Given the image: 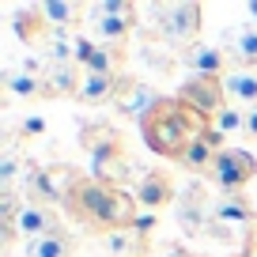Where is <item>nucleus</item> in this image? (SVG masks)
I'll return each instance as SVG.
<instances>
[{
  "label": "nucleus",
  "instance_id": "obj_17",
  "mask_svg": "<svg viewBox=\"0 0 257 257\" xmlns=\"http://www.w3.org/2000/svg\"><path fill=\"white\" fill-rule=\"evenodd\" d=\"M121 80H125V76L83 72V83H80L76 102H80V106H106V102H113V98H117V91H121Z\"/></svg>",
  "mask_w": 257,
  "mask_h": 257
},
{
  "label": "nucleus",
  "instance_id": "obj_6",
  "mask_svg": "<svg viewBox=\"0 0 257 257\" xmlns=\"http://www.w3.org/2000/svg\"><path fill=\"white\" fill-rule=\"evenodd\" d=\"M257 174V159L246 152V148H231L227 144L223 152L216 155V163H212V185H216L219 193H246V185L253 182Z\"/></svg>",
  "mask_w": 257,
  "mask_h": 257
},
{
  "label": "nucleus",
  "instance_id": "obj_23",
  "mask_svg": "<svg viewBox=\"0 0 257 257\" xmlns=\"http://www.w3.org/2000/svg\"><path fill=\"white\" fill-rule=\"evenodd\" d=\"M27 257H76V234L57 227V231L27 242Z\"/></svg>",
  "mask_w": 257,
  "mask_h": 257
},
{
  "label": "nucleus",
  "instance_id": "obj_13",
  "mask_svg": "<svg viewBox=\"0 0 257 257\" xmlns=\"http://www.w3.org/2000/svg\"><path fill=\"white\" fill-rule=\"evenodd\" d=\"M133 197H137L140 208L159 212V208H167V204L174 201V178H170L167 170H144V174L137 178Z\"/></svg>",
  "mask_w": 257,
  "mask_h": 257
},
{
  "label": "nucleus",
  "instance_id": "obj_29",
  "mask_svg": "<svg viewBox=\"0 0 257 257\" xmlns=\"http://www.w3.org/2000/svg\"><path fill=\"white\" fill-rule=\"evenodd\" d=\"M42 133H46V121L42 117H27L23 121V137H42Z\"/></svg>",
  "mask_w": 257,
  "mask_h": 257
},
{
  "label": "nucleus",
  "instance_id": "obj_27",
  "mask_svg": "<svg viewBox=\"0 0 257 257\" xmlns=\"http://www.w3.org/2000/svg\"><path fill=\"white\" fill-rule=\"evenodd\" d=\"M204 234L208 238H216V242H242V234L234 231V227H227V223H219L216 216L208 219V227H204Z\"/></svg>",
  "mask_w": 257,
  "mask_h": 257
},
{
  "label": "nucleus",
  "instance_id": "obj_33",
  "mask_svg": "<svg viewBox=\"0 0 257 257\" xmlns=\"http://www.w3.org/2000/svg\"><path fill=\"white\" fill-rule=\"evenodd\" d=\"M167 257H193V253H189V249H182V246H170Z\"/></svg>",
  "mask_w": 257,
  "mask_h": 257
},
{
  "label": "nucleus",
  "instance_id": "obj_2",
  "mask_svg": "<svg viewBox=\"0 0 257 257\" xmlns=\"http://www.w3.org/2000/svg\"><path fill=\"white\" fill-rule=\"evenodd\" d=\"M208 128H212V121L201 117L193 106H185L178 95H163L159 102L144 113L140 137H144V144L152 148L155 155H163V159H170V163H182V155L193 148V140H201Z\"/></svg>",
  "mask_w": 257,
  "mask_h": 257
},
{
  "label": "nucleus",
  "instance_id": "obj_30",
  "mask_svg": "<svg viewBox=\"0 0 257 257\" xmlns=\"http://www.w3.org/2000/svg\"><path fill=\"white\" fill-rule=\"evenodd\" d=\"M137 231L152 238V231H155V212H148V216H140V219H137Z\"/></svg>",
  "mask_w": 257,
  "mask_h": 257
},
{
  "label": "nucleus",
  "instance_id": "obj_20",
  "mask_svg": "<svg viewBox=\"0 0 257 257\" xmlns=\"http://www.w3.org/2000/svg\"><path fill=\"white\" fill-rule=\"evenodd\" d=\"M223 91H227V102L231 106L253 110L257 106V72L253 68H231V72L223 76Z\"/></svg>",
  "mask_w": 257,
  "mask_h": 257
},
{
  "label": "nucleus",
  "instance_id": "obj_8",
  "mask_svg": "<svg viewBox=\"0 0 257 257\" xmlns=\"http://www.w3.org/2000/svg\"><path fill=\"white\" fill-rule=\"evenodd\" d=\"M208 219H212V189L204 182H189L178 201V227L185 238H197V234H204Z\"/></svg>",
  "mask_w": 257,
  "mask_h": 257
},
{
  "label": "nucleus",
  "instance_id": "obj_24",
  "mask_svg": "<svg viewBox=\"0 0 257 257\" xmlns=\"http://www.w3.org/2000/svg\"><path fill=\"white\" fill-rule=\"evenodd\" d=\"M4 91H8L12 98H23V102H38V98H46L42 80L31 76V72H4Z\"/></svg>",
  "mask_w": 257,
  "mask_h": 257
},
{
  "label": "nucleus",
  "instance_id": "obj_4",
  "mask_svg": "<svg viewBox=\"0 0 257 257\" xmlns=\"http://www.w3.org/2000/svg\"><path fill=\"white\" fill-rule=\"evenodd\" d=\"M152 16H155V27H159L163 42H167L174 53L189 49L193 42L201 38L204 8L197 4V0H170V4H152Z\"/></svg>",
  "mask_w": 257,
  "mask_h": 257
},
{
  "label": "nucleus",
  "instance_id": "obj_12",
  "mask_svg": "<svg viewBox=\"0 0 257 257\" xmlns=\"http://www.w3.org/2000/svg\"><path fill=\"white\" fill-rule=\"evenodd\" d=\"M212 216H216L219 223L234 227L238 234L257 231V208H253V201H249L246 193H227V197H216V204H212ZM242 242H246V238H242Z\"/></svg>",
  "mask_w": 257,
  "mask_h": 257
},
{
  "label": "nucleus",
  "instance_id": "obj_3",
  "mask_svg": "<svg viewBox=\"0 0 257 257\" xmlns=\"http://www.w3.org/2000/svg\"><path fill=\"white\" fill-rule=\"evenodd\" d=\"M80 148L87 152L91 159V174L95 178H113L117 182V170L121 163L128 159L125 155V137H121V128L110 125V121H83L80 125Z\"/></svg>",
  "mask_w": 257,
  "mask_h": 257
},
{
  "label": "nucleus",
  "instance_id": "obj_31",
  "mask_svg": "<svg viewBox=\"0 0 257 257\" xmlns=\"http://www.w3.org/2000/svg\"><path fill=\"white\" fill-rule=\"evenodd\" d=\"M246 133H249V137H257V106H253V110H246Z\"/></svg>",
  "mask_w": 257,
  "mask_h": 257
},
{
  "label": "nucleus",
  "instance_id": "obj_32",
  "mask_svg": "<svg viewBox=\"0 0 257 257\" xmlns=\"http://www.w3.org/2000/svg\"><path fill=\"white\" fill-rule=\"evenodd\" d=\"M242 12H246V16H249V23L257 27V0H249V4H246V8H242Z\"/></svg>",
  "mask_w": 257,
  "mask_h": 257
},
{
  "label": "nucleus",
  "instance_id": "obj_11",
  "mask_svg": "<svg viewBox=\"0 0 257 257\" xmlns=\"http://www.w3.org/2000/svg\"><path fill=\"white\" fill-rule=\"evenodd\" d=\"M178 61H182V68H189V76H216V80H223L231 57H227V49H219V46L193 42L189 49L178 53Z\"/></svg>",
  "mask_w": 257,
  "mask_h": 257
},
{
  "label": "nucleus",
  "instance_id": "obj_15",
  "mask_svg": "<svg viewBox=\"0 0 257 257\" xmlns=\"http://www.w3.org/2000/svg\"><path fill=\"white\" fill-rule=\"evenodd\" d=\"M223 140H227V137H219L216 128H208V133H204L201 140H193V148L182 155V163H178V167H182V170H189L193 178L212 174V163H216V155L227 148Z\"/></svg>",
  "mask_w": 257,
  "mask_h": 257
},
{
  "label": "nucleus",
  "instance_id": "obj_14",
  "mask_svg": "<svg viewBox=\"0 0 257 257\" xmlns=\"http://www.w3.org/2000/svg\"><path fill=\"white\" fill-rule=\"evenodd\" d=\"M57 227H61L57 208L53 204H42V201H23V208H19V216H16V231H19V238H27V242L42 238V234L57 231Z\"/></svg>",
  "mask_w": 257,
  "mask_h": 257
},
{
  "label": "nucleus",
  "instance_id": "obj_16",
  "mask_svg": "<svg viewBox=\"0 0 257 257\" xmlns=\"http://www.w3.org/2000/svg\"><path fill=\"white\" fill-rule=\"evenodd\" d=\"M83 83V68L80 64H49L42 76V91L46 98H76Z\"/></svg>",
  "mask_w": 257,
  "mask_h": 257
},
{
  "label": "nucleus",
  "instance_id": "obj_26",
  "mask_svg": "<svg viewBox=\"0 0 257 257\" xmlns=\"http://www.w3.org/2000/svg\"><path fill=\"white\" fill-rule=\"evenodd\" d=\"M212 128H216L219 137H234V133H246V113H242L238 106H227V110L219 113L216 121H212Z\"/></svg>",
  "mask_w": 257,
  "mask_h": 257
},
{
  "label": "nucleus",
  "instance_id": "obj_28",
  "mask_svg": "<svg viewBox=\"0 0 257 257\" xmlns=\"http://www.w3.org/2000/svg\"><path fill=\"white\" fill-rule=\"evenodd\" d=\"M144 61H148V64H155L159 72H170V68H174V61L167 57V49H163V46H152V42L144 46Z\"/></svg>",
  "mask_w": 257,
  "mask_h": 257
},
{
  "label": "nucleus",
  "instance_id": "obj_7",
  "mask_svg": "<svg viewBox=\"0 0 257 257\" xmlns=\"http://www.w3.org/2000/svg\"><path fill=\"white\" fill-rule=\"evenodd\" d=\"M178 98H182L185 106H193V110L201 113V117L216 121L219 113L227 110V91H223V80H216V76H189V80H182V87H178Z\"/></svg>",
  "mask_w": 257,
  "mask_h": 257
},
{
  "label": "nucleus",
  "instance_id": "obj_18",
  "mask_svg": "<svg viewBox=\"0 0 257 257\" xmlns=\"http://www.w3.org/2000/svg\"><path fill=\"white\" fill-rule=\"evenodd\" d=\"M16 34H19V42H23V46L46 49V42L53 38V27L46 23V16H42L38 4H34V8H19V12H16Z\"/></svg>",
  "mask_w": 257,
  "mask_h": 257
},
{
  "label": "nucleus",
  "instance_id": "obj_19",
  "mask_svg": "<svg viewBox=\"0 0 257 257\" xmlns=\"http://www.w3.org/2000/svg\"><path fill=\"white\" fill-rule=\"evenodd\" d=\"M38 12L46 16V23L53 27V31H76V27L87 19L91 4H76V0H46V4H38Z\"/></svg>",
  "mask_w": 257,
  "mask_h": 257
},
{
  "label": "nucleus",
  "instance_id": "obj_1",
  "mask_svg": "<svg viewBox=\"0 0 257 257\" xmlns=\"http://www.w3.org/2000/svg\"><path fill=\"white\" fill-rule=\"evenodd\" d=\"M64 216L76 227L95 234H113V231H128L140 219V204L137 197L113 178H95V174H76L68 193H64Z\"/></svg>",
  "mask_w": 257,
  "mask_h": 257
},
{
  "label": "nucleus",
  "instance_id": "obj_25",
  "mask_svg": "<svg viewBox=\"0 0 257 257\" xmlns=\"http://www.w3.org/2000/svg\"><path fill=\"white\" fill-rule=\"evenodd\" d=\"M23 155H19V148H8V152L0 155V185L4 189H16V178L23 174Z\"/></svg>",
  "mask_w": 257,
  "mask_h": 257
},
{
  "label": "nucleus",
  "instance_id": "obj_5",
  "mask_svg": "<svg viewBox=\"0 0 257 257\" xmlns=\"http://www.w3.org/2000/svg\"><path fill=\"white\" fill-rule=\"evenodd\" d=\"M87 23L95 31V42H106V46H128L133 31H137V4L128 0H98L91 4Z\"/></svg>",
  "mask_w": 257,
  "mask_h": 257
},
{
  "label": "nucleus",
  "instance_id": "obj_22",
  "mask_svg": "<svg viewBox=\"0 0 257 257\" xmlns=\"http://www.w3.org/2000/svg\"><path fill=\"white\" fill-rule=\"evenodd\" d=\"M102 246H106V253H110V257H148V253H152V238H148V234H140L137 227L106 234Z\"/></svg>",
  "mask_w": 257,
  "mask_h": 257
},
{
  "label": "nucleus",
  "instance_id": "obj_9",
  "mask_svg": "<svg viewBox=\"0 0 257 257\" xmlns=\"http://www.w3.org/2000/svg\"><path fill=\"white\" fill-rule=\"evenodd\" d=\"M125 49L128 46H106V42L83 38L76 34V64L83 72H106V76H121V64H125Z\"/></svg>",
  "mask_w": 257,
  "mask_h": 257
},
{
  "label": "nucleus",
  "instance_id": "obj_21",
  "mask_svg": "<svg viewBox=\"0 0 257 257\" xmlns=\"http://www.w3.org/2000/svg\"><path fill=\"white\" fill-rule=\"evenodd\" d=\"M223 42L231 46V49H227V57L234 61V68H253V72H257V27L253 23L231 31Z\"/></svg>",
  "mask_w": 257,
  "mask_h": 257
},
{
  "label": "nucleus",
  "instance_id": "obj_10",
  "mask_svg": "<svg viewBox=\"0 0 257 257\" xmlns=\"http://www.w3.org/2000/svg\"><path fill=\"white\" fill-rule=\"evenodd\" d=\"M159 91L152 87V83H144V80H133V76H125L121 80V91H117V98H113V110L121 113V117H128V121H144V113L152 110L155 102H159Z\"/></svg>",
  "mask_w": 257,
  "mask_h": 257
}]
</instances>
